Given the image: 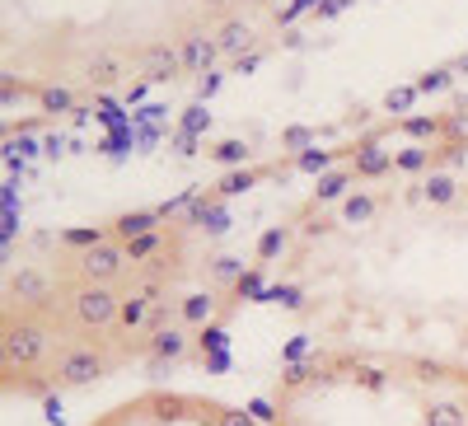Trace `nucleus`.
I'll return each mask as SVG.
<instances>
[{
	"mask_svg": "<svg viewBox=\"0 0 468 426\" xmlns=\"http://www.w3.org/2000/svg\"><path fill=\"white\" fill-rule=\"evenodd\" d=\"M253 412L267 426H468V361L324 342L291 357Z\"/></svg>",
	"mask_w": 468,
	"mask_h": 426,
	"instance_id": "1",
	"label": "nucleus"
},
{
	"mask_svg": "<svg viewBox=\"0 0 468 426\" xmlns=\"http://www.w3.org/2000/svg\"><path fill=\"white\" fill-rule=\"evenodd\" d=\"M90 426H267L253 408L220 403L207 394H183V389H145L127 403L99 412Z\"/></svg>",
	"mask_w": 468,
	"mask_h": 426,
	"instance_id": "2",
	"label": "nucleus"
},
{
	"mask_svg": "<svg viewBox=\"0 0 468 426\" xmlns=\"http://www.w3.org/2000/svg\"><path fill=\"white\" fill-rule=\"evenodd\" d=\"M132 66H136V75H141V85H174V80H183V75H187L183 52H178L174 37L132 48Z\"/></svg>",
	"mask_w": 468,
	"mask_h": 426,
	"instance_id": "3",
	"label": "nucleus"
},
{
	"mask_svg": "<svg viewBox=\"0 0 468 426\" xmlns=\"http://www.w3.org/2000/svg\"><path fill=\"white\" fill-rule=\"evenodd\" d=\"M132 52L127 48H94L80 66V80L90 94H112V90H122L132 80Z\"/></svg>",
	"mask_w": 468,
	"mask_h": 426,
	"instance_id": "4",
	"label": "nucleus"
},
{
	"mask_svg": "<svg viewBox=\"0 0 468 426\" xmlns=\"http://www.w3.org/2000/svg\"><path fill=\"white\" fill-rule=\"evenodd\" d=\"M174 43H178V52H183L187 75H202V80L211 75L216 61H225V57H220V43H216V28H211L207 19H183L178 33H174Z\"/></svg>",
	"mask_w": 468,
	"mask_h": 426,
	"instance_id": "5",
	"label": "nucleus"
},
{
	"mask_svg": "<svg viewBox=\"0 0 468 426\" xmlns=\"http://www.w3.org/2000/svg\"><path fill=\"white\" fill-rule=\"evenodd\" d=\"M216 43H220V57H225V61H239L244 52H253L258 28H253V19H244L239 10H234V15H225V19L216 24Z\"/></svg>",
	"mask_w": 468,
	"mask_h": 426,
	"instance_id": "6",
	"label": "nucleus"
},
{
	"mask_svg": "<svg viewBox=\"0 0 468 426\" xmlns=\"http://www.w3.org/2000/svg\"><path fill=\"white\" fill-rule=\"evenodd\" d=\"M249 154H253V150H249L244 141H220V145H211V160H220V165H239V169H244Z\"/></svg>",
	"mask_w": 468,
	"mask_h": 426,
	"instance_id": "7",
	"label": "nucleus"
},
{
	"mask_svg": "<svg viewBox=\"0 0 468 426\" xmlns=\"http://www.w3.org/2000/svg\"><path fill=\"white\" fill-rule=\"evenodd\" d=\"M417 85V94H441V90H454V75H450V66H436V70H426L421 80H412Z\"/></svg>",
	"mask_w": 468,
	"mask_h": 426,
	"instance_id": "8",
	"label": "nucleus"
},
{
	"mask_svg": "<svg viewBox=\"0 0 468 426\" xmlns=\"http://www.w3.org/2000/svg\"><path fill=\"white\" fill-rule=\"evenodd\" d=\"M417 103V85H403V90H388V99H384V112L388 118H408V108Z\"/></svg>",
	"mask_w": 468,
	"mask_h": 426,
	"instance_id": "9",
	"label": "nucleus"
},
{
	"mask_svg": "<svg viewBox=\"0 0 468 426\" xmlns=\"http://www.w3.org/2000/svg\"><path fill=\"white\" fill-rule=\"evenodd\" d=\"M258 61H262V52H249V57H239V61H229V66H234V75H249Z\"/></svg>",
	"mask_w": 468,
	"mask_h": 426,
	"instance_id": "10",
	"label": "nucleus"
},
{
	"mask_svg": "<svg viewBox=\"0 0 468 426\" xmlns=\"http://www.w3.org/2000/svg\"><path fill=\"white\" fill-rule=\"evenodd\" d=\"M234 10H249V15H258V10H271V0H234Z\"/></svg>",
	"mask_w": 468,
	"mask_h": 426,
	"instance_id": "11",
	"label": "nucleus"
}]
</instances>
